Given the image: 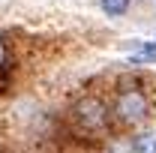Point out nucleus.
<instances>
[{
    "mask_svg": "<svg viewBox=\"0 0 156 153\" xmlns=\"http://www.w3.org/2000/svg\"><path fill=\"white\" fill-rule=\"evenodd\" d=\"M147 114H150V96L141 87H120L114 93L111 117L120 120L123 126H138V123L147 120Z\"/></svg>",
    "mask_w": 156,
    "mask_h": 153,
    "instance_id": "1",
    "label": "nucleus"
},
{
    "mask_svg": "<svg viewBox=\"0 0 156 153\" xmlns=\"http://www.w3.org/2000/svg\"><path fill=\"white\" fill-rule=\"evenodd\" d=\"M72 120H75V126L81 132H102L111 123V108L99 96H84L72 108Z\"/></svg>",
    "mask_w": 156,
    "mask_h": 153,
    "instance_id": "2",
    "label": "nucleus"
},
{
    "mask_svg": "<svg viewBox=\"0 0 156 153\" xmlns=\"http://www.w3.org/2000/svg\"><path fill=\"white\" fill-rule=\"evenodd\" d=\"M132 63H156V42H141V39H135Z\"/></svg>",
    "mask_w": 156,
    "mask_h": 153,
    "instance_id": "3",
    "label": "nucleus"
},
{
    "mask_svg": "<svg viewBox=\"0 0 156 153\" xmlns=\"http://www.w3.org/2000/svg\"><path fill=\"white\" fill-rule=\"evenodd\" d=\"M99 9L108 18H120V15L129 12V0H99Z\"/></svg>",
    "mask_w": 156,
    "mask_h": 153,
    "instance_id": "4",
    "label": "nucleus"
},
{
    "mask_svg": "<svg viewBox=\"0 0 156 153\" xmlns=\"http://www.w3.org/2000/svg\"><path fill=\"white\" fill-rule=\"evenodd\" d=\"M132 153H156V135H141V138H135Z\"/></svg>",
    "mask_w": 156,
    "mask_h": 153,
    "instance_id": "5",
    "label": "nucleus"
},
{
    "mask_svg": "<svg viewBox=\"0 0 156 153\" xmlns=\"http://www.w3.org/2000/svg\"><path fill=\"white\" fill-rule=\"evenodd\" d=\"M3 63H6V45L0 42V66H3Z\"/></svg>",
    "mask_w": 156,
    "mask_h": 153,
    "instance_id": "6",
    "label": "nucleus"
}]
</instances>
